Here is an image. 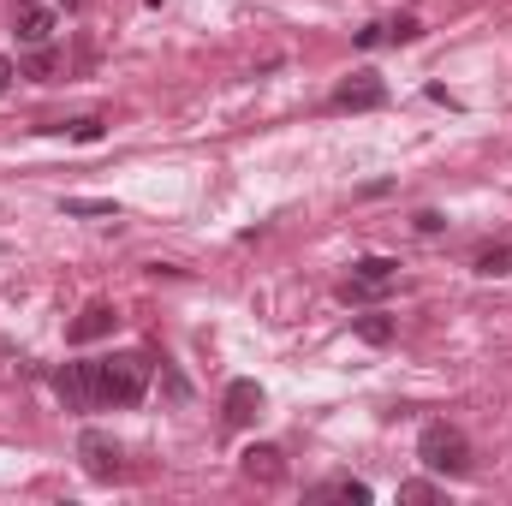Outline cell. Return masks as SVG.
<instances>
[{
    "instance_id": "6da1fadb",
    "label": "cell",
    "mask_w": 512,
    "mask_h": 506,
    "mask_svg": "<svg viewBox=\"0 0 512 506\" xmlns=\"http://www.w3.org/2000/svg\"><path fill=\"white\" fill-rule=\"evenodd\" d=\"M90 370H96V405H137L149 393V370L155 364L143 352H126V358H102Z\"/></svg>"
},
{
    "instance_id": "7a4b0ae2",
    "label": "cell",
    "mask_w": 512,
    "mask_h": 506,
    "mask_svg": "<svg viewBox=\"0 0 512 506\" xmlns=\"http://www.w3.org/2000/svg\"><path fill=\"white\" fill-rule=\"evenodd\" d=\"M417 459H423L435 477H465V471H471V441H465V429H453V423H429V429L417 435Z\"/></svg>"
},
{
    "instance_id": "3957f363",
    "label": "cell",
    "mask_w": 512,
    "mask_h": 506,
    "mask_svg": "<svg viewBox=\"0 0 512 506\" xmlns=\"http://www.w3.org/2000/svg\"><path fill=\"white\" fill-rule=\"evenodd\" d=\"M78 459H84V471H90L96 483H114V477H120V447H114V435H102V429H84V435H78Z\"/></svg>"
},
{
    "instance_id": "277c9868",
    "label": "cell",
    "mask_w": 512,
    "mask_h": 506,
    "mask_svg": "<svg viewBox=\"0 0 512 506\" xmlns=\"http://www.w3.org/2000/svg\"><path fill=\"white\" fill-rule=\"evenodd\" d=\"M387 102V84L376 72H358V78H346L340 90H334V108H352V114H370V108H382Z\"/></svg>"
},
{
    "instance_id": "5b68a950",
    "label": "cell",
    "mask_w": 512,
    "mask_h": 506,
    "mask_svg": "<svg viewBox=\"0 0 512 506\" xmlns=\"http://www.w3.org/2000/svg\"><path fill=\"white\" fill-rule=\"evenodd\" d=\"M54 387H60V399H66L72 411L96 405V370H90V364H66V370L54 376Z\"/></svg>"
},
{
    "instance_id": "8992f818",
    "label": "cell",
    "mask_w": 512,
    "mask_h": 506,
    "mask_svg": "<svg viewBox=\"0 0 512 506\" xmlns=\"http://www.w3.org/2000/svg\"><path fill=\"white\" fill-rule=\"evenodd\" d=\"M245 477L251 483H280L286 477V465H280V447H268V441H256V447H245Z\"/></svg>"
},
{
    "instance_id": "52a82bcc",
    "label": "cell",
    "mask_w": 512,
    "mask_h": 506,
    "mask_svg": "<svg viewBox=\"0 0 512 506\" xmlns=\"http://www.w3.org/2000/svg\"><path fill=\"white\" fill-rule=\"evenodd\" d=\"M256 417H262V387H256V381H233V387H227V423L245 429Z\"/></svg>"
},
{
    "instance_id": "ba28073f",
    "label": "cell",
    "mask_w": 512,
    "mask_h": 506,
    "mask_svg": "<svg viewBox=\"0 0 512 506\" xmlns=\"http://www.w3.org/2000/svg\"><path fill=\"white\" fill-rule=\"evenodd\" d=\"M102 334H114V304H90V310L72 322V346H90V340H102Z\"/></svg>"
},
{
    "instance_id": "9c48e42d",
    "label": "cell",
    "mask_w": 512,
    "mask_h": 506,
    "mask_svg": "<svg viewBox=\"0 0 512 506\" xmlns=\"http://www.w3.org/2000/svg\"><path fill=\"white\" fill-rule=\"evenodd\" d=\"M48 36H54V12H48V6H24V12H18V42L42 48Z\"/></svg>"
},
{
    "instance_id": "30bf717a",
    "label": "cell",
    "mask_w": 512,
    "mask_h": 506,
    "mask_svg": "<svg viewBox=\"0 0 512 506\" xmlns=\"http://www.w3.org/2000/svg\"><path fill=\"white\" fill-rule=\"evenodd\" d=\"M316 495H322V501H352V506H364V501H370V483H358V477H334V483H322Z\"/></svg>"
},
{
    "instance_id": "8fae6325",
    "label": "cell",
    "mask_w": 512,
    "mask_h": 506,
    "mask_svg": "<svg viewBox=\"0 0 512 506\" xmlns=\"http://www.w3.org/2000/svg\"><path fill=\"white\" fill-rule=\"evenodd\" d=\"M483 280H501V274H512V245H489V251H477V262H471Z\"/></svg>"
},
{
    "instance_id": "7c38bea8",
    "label": "cell",
    "mask_w": 512,
    "mask_h": 506,
    "mask_svg": "<svg viewBox=\"0 0 512 506\" xmlns=\"http://www.w3.org/2000/svg\"><path fill=\"white\" fill-rule=\"evenodd\" d=\"M382 292H387L382 280H364V274H352V280L340 286V298H346V304H370V298H382Z\"/></svg>"
},
{
    "instance_id": "4fadbf2b",
    "label": "cell",
    "mask_w": 512,
    "mask_h": 506,
    "mask_svg": "<svg viewBox=\"0 0 512 506\" xmlns=\"http://www.w3.org/2000/svg\"><path fill=\"white\" fill-rule=\"evenodd\" d=\"M423 36V24L411 18V12H399V18H387L382 24V42H417Z\"/></svg>"
},
{
    "instance_id": "5bb4252c",
    "label": "cell",
    "mask_w": 512,
    "mask_h": 506,
    "mask_svg": "<svg viewBox=\"0 0 512 506\" xmlns=\"http://www.w3.org/2000/svg\"><path fill=\"white\" fill-rule=\"evenodd\" d=\"M358 340H364V346H387V340H393V322H387V316H358Z\"/></svg>"
},
{
    "instance_id": "9a60e30c",
    "label": "cell",
    "mask_w": 512,
    "mask_h": 506,
    "mask_svg": "<svg viewBox=\"0 0 512 506\" xmlns=\"http://www.w3.org/2000/svg\"><path fill=\"white\" fill-rule=\"evenodd\" d=\"M60 209H66V215H108V221L120 215V209H114V203H102V197H66Z\"/></svg>"
},
{
    "instance_id": "2e32d148",
    "label": "cell",
    "mask_w": 512,
    "mask_h": 506,
    "mask_svg": "<svg viewBox=\"0 0 512 506\" xmlns=\"http://www.w3.org/2000/svg\"><path fill=\"white\" fill-rule=\"evenodd\" d=\"M48 72H54V54H48V48H36V54H30V60L18 66V78H36V84H42Z\"/></svg>"
},
{
    "instance_id": "e0dca14e",
    "label": "cell",
    "mask_w": 512,
    "mask_h": 506,
    "mask_svg": "<svg viewBox=\"0 0 512 506\" xmlns=\"http://www.w3.org/2000/svg\"><path fill=\"white\" fill-rule=\"evenodd\" d=\"M393 268H399V262H387V256H364V262H358V274H364V280H393Z\"/></svg>"
},
{
    "instance_id": "ac0fdd59",
    "label": "cell",
    "mask_w": 512,
    "mask_h": 506,
    "mask_svg": "<svg viewBox=\"0 0 512 506\" xmlns=\"http://www.w3.org/2000/svg\"><path fill=\"white\" fill-rule=\"evenodd\" d=\"M435 495H441L435 483H405V489H399V501H411V506H429Z\"/></svg>"
},
{
    "instance_id": "d6986e66",
    "label": "cell",
    "mask_w": 512,
    "mask_h": 506,
    "mask_svg": "<svg viewBox=\"0 0 512 506\" xmlns=\"http://www.w3.org/2000/svg\"><path fill=\"white\" fill-rule=\"evenodd\" d=\"M72 137H78V143H96V137H102V120H72Z\"/></svg>"
},
{
    "instance_id": "ffe728a7",
    "label": "cell",
    "mask_w": 512,
    "mask_h": 506,
    "mask_svg": "<svg viewBox=\"0 0 512 506\" xmlns=\"http://www.w3.org/2000/svg\"><path fill=\"white\" fill-rule=\"evenodd\" d=\"M441 227H447V221H441L435 209H423V215H417V233H441Z\"/></svg>"
},
{
    "instance_id": "44dd1931",
    "label": "cell",
    "mask_w": 512,
    "mask_h": 506,
    "mask_svg": "<svg viewBox=\"0 0 512 506\" xmlns=\"http://www.w3.org/2000/svg\"><path fill=\"white\" fill-rule=\"evenodd\" d=\"M12 78H18V66H12V60H0V90H6Z\"/></svg>"
}]
</instances>
